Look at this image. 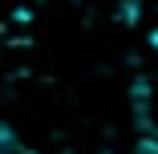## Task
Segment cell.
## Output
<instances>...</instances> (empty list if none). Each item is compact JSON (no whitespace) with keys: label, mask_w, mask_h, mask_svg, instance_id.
Segmentation results:
<instances>
[{"label":"cell","mask_w":158,"mask_h":154,"mask_svg":"<svg viewBox=\"0 0 158 154\" xmlns=\"http://www.w3.org/2000/svg\"><path fill=\"white\" fill-rule=\"evenodd\" d=\"M0 154H37V150H28L8 126H0Z\"/></svg>","instance_id":"obj_1"}]
</instances>
